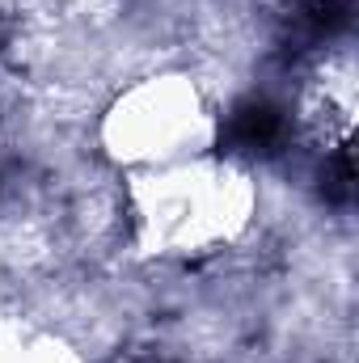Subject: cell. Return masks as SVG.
I'll list each match as a JSON object with an SVG mask.
<instances>
[{
  "label": "cell",
  "mask_w": 359,
  "mask_h": 363,
  "mask_svg": "<svg viewBox=\"0 0 359 363\" xmlns=\"http://www.w3.org/2000/svg\"><path fill=\"white\" fill-rule=\"evenodd\" d=\"M228 135L237 148H250V152H270L279 140H283V114L270 106V101H245L233 110V123H228Z\"/></svg>",
  "instance_id": "1"
}]
</instances>
